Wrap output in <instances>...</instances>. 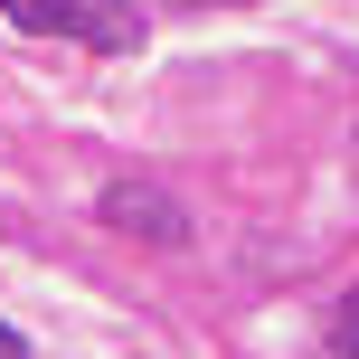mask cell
Listing matches in <instances>:
<instances>
[{"mask_svg":"<svg viewBox=\"0 0 359 359\" xmlns=\"http://www.w3.org/2000/svg\"><path fill=\"white\" fill-rule=\"evenodd\" d=\"M331 359H359V284L341 293V312H331Z\"/></svg>","mask_w":359,"mask_h":359,"instance_id":"3957f363","label":"cell"},{"mask_svg":"<svg viewBox=\"0 0 359 359\" xmlns=\"http://www.w3.org/2000/svg\"><path fill=\"white\" fill-rule=\"evenodd\" d=\"M95 208H104V227L133 236V246H189V208H180L161 180H114Z\"/></svg>","mask_w":359,"mask_h":359,"instance_id":"7a4b0ae2","label":"cell"},{"mask_svg":"<svg viewBox=\"0 0 359 359\" xmlns=\"http://www.w3.org/2000/svg\"><path fill=\"white\" fill-rule=\"evenodd\" d=\"M0 10L38 38H76V48H104V57L142 48V10L133 0H0Z\"/></svg>","mask_w":359,"mask_h":359,"instance_id":"6da1fadb","label":"cell"},{"mask_svg":"<svg viewBox=\"0 0 359 359\" xmlns=\"http://www.w3.org/2000/svg\"><path fill=\"white\" fill-rule=\"evenodd\" d=\"M0 359H29V341H19V331H10V322H0Z\"/></svg>","mask_w":359,"mask_h":359,"instance_id":"277c9868","label":"cell"}]
</instances>
